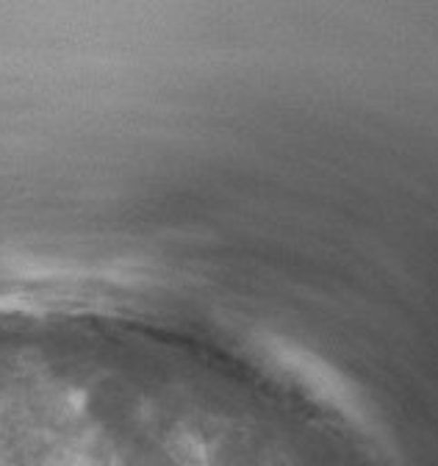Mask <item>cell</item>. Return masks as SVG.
I'll list each match as a JSON object with an SVG mask.
<instances>
[{
    "mask_svg": "<svg viewBox=\"0 0 438 466\" xmlns=\"http://www.w3.org/2000/svg\"><path fill=\"white\" fill-rule=\"evenodd\" d=\"M264 350H266L269 361L278 364V370H284L292 380L305 386L316 400L331 405L333 411L344 414L347 420H353L361 428H366L372 422L361 391L339 370H333L327 361H322L316 353L300 347L297 341L278 339V336H266Z\"/></svg>",
    "mask_w": 438,
    "mask_h": 466,
    "instance_id": "1",
    "label": "cell"
}]
</instances>
